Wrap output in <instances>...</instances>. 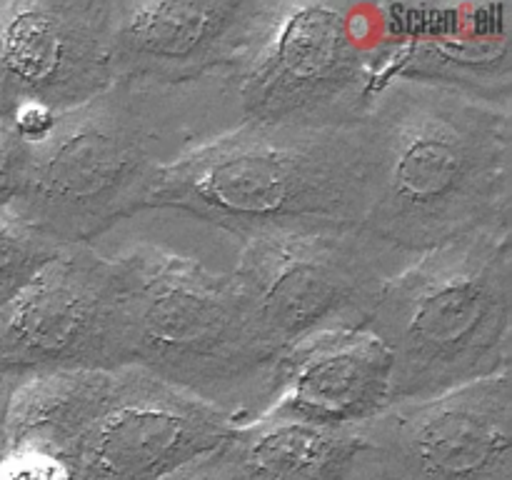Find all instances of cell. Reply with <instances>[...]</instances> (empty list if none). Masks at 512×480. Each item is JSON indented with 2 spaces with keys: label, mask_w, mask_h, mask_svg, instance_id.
Masks as SVG:
<instances>
[{
  "label": "cell",
  "mask_w": 512,
  "mask_h": 480,
  "mask_svg": "<svg viewBox=\"0 0 512 480\" xmlns=\"http://www.w3.org/2000/svg\"><path fill=\"white\" fill-rule=\"evenodd\" d=\"M400 258L363 228L275 233L243 243L233 275L265 343L283 355L313 335L363 328Z\"/></svg>",
  "instance_id": "7"
},
{
  "label": "cell",
  "mask_w": 512,
  "mask_h": 480,
  "mask_svg": "<svg viewBox=\"0 0 512 480\" xmlns=\"http://www.w3.org/2000/svg\"><path fill=\"white\" fill-rule=\"evenodd\" d=\"M160 480H253L245 470L233 435L208 453L188 460Z\"/></svg>",
  "instance_id": "19"
},
{
  "label": "cell",
  "mask_w": 512,
  "mask_h": 480,
  "mask_svg": "<svg viewBox=\"0 0 512 480\" xmlns=\"http://www.w3.org/2000/svg\"><path fill=\"white\" fill-rule=\"evenodd\" d=\"M233 430L223 410L125 365L113 370L108 405L80 445L73 480H160Z\"/></svg>",
  "instance_id": "12"
},
{
  "label": "cell",
  "mask_w": 512,
  "mask_h": 480,
  "mask_svg": "<svg viewBox=\"0 0 512 480\" xmlns=\"http://www.w3.org/2000/svg\"><path fill=\"white\" fill-rule=\"evenodd\" d=\"M23 370H5L0 375V465L5 463L10 453V438H8V405L13 398L15 385L23 378Z\"/></svg>",
  "instance_id": "21"
},
{
  "label": "cell",
  "mask_w": 512,
  "mask_h": 480,
  "mask_svg": "<svg viewBox=\"0 0 512 480\" xmlns=\"http://www.w3.org/2000/svg\"><path fill=\"white\" fill-rule=\"evenodd\" d=\"M393 358L370 330H330L280 355L270 408L328 425H363L390 405Z\"/></svg>",
  "instance_id": "13"
},
{
  "label": "cell",
  "mask_w": 512,
  "mask_h": 480,
  "mask_svg": "<svg viewBox=\"0 0 512 480\" xmlns=\"http://www.w3.org/2000/svg\"><path fill=\"white\" fill-rule=\"evenodd\" d=\"M233 440L253 480H345L363 433L360 425H328L268 408L235 428Z\"/></svg>",
  "instance_id": "16"
},
{
  "label": "cell",
  "mask_w": 512,
  "mask_h": 480,
  "mask_svg": "<svg viewBox=\"0 0 512 480\" xmlns=\"http://www.w3.org/2000/svg\"><path fill=\"white\" fill-rule=\"evenodd\" d=\"M33 175V143L0 118V210H10L28 193Z\"/></svg>",
  "instance_id": "18"
},
{
  "label": "cell",
  "mask_w": 512,
  "mask_h": 480,
  "mask_svg": "<svg viewBox=\"0 0 512 480\" xmlns=\"http://www.w3.org/2000/svg\"><path fill=\"white\" fill-rule=\"evenodd\" d=\"M375 10L275 0L263 43L233 78L240 120L305 128L360 123L400 43L373 38Z\"/></svg>",
  "instance_id": "6"
},
{
  "label": "cell",
  "mask_w": 512,
  "mask_h": 480,
  "mask_svg": "<svg viewBox=\"0 0 512 480\" xmlns=\"http://www.w3.org/2000/svg\"><path fill=\"white\" fill-rule=\"evenodd\" d=\"M133 305L123 260L93 243L63 245L50 263L0 305L5 370H118L133 365Z\"/></svg>",
  "instance_id": "8"
},
{
  "label": "cell",
  "mask_w": 512,
  "mask_h": 480,
  "mask_svg": "<svg viewBox=\"0 0 512 480\" xmlns=\"http://www.w3.org/2000/svg\"><path fill=\"white\" fill-rule=\"evenodd\" d=\"M118 258L130 283L133 365L223 410L235 428L260 418L280 395V355L235 275L163 245Z\"/></svg>",
  "instance_id": "5"
},
{
  "label": "cell",
  "mask_w": 512,
  "mask_h": 480,
  "mask_svg": "<svg viewBox=\"0 0 512 480\" xmlns=\"http://www.w3.org/2000/svg\"><path fill=\"white\" fill-rule=\"evenodd\" d=\"M363 328L393 358L390 403L438 398L510 370V233H475L415 255L385 280Z\"/></svg>",
  "instance_id": "4"
},
{
  "label": "cell",
  "mask_w": 512,
  "mask_h": 480,
  "mask_svg": "<svg viewBox=\"0 0 512 480\" xmlns=\"http://www.w3.org/2000/svg\"><path fill=\"white\" fill-rule=\"evenodd\" d=\"M233 98L230 78L183 88L113 83L58 115L48 138L33 145L28 193L10 210L58 245L90 243L148 208L160 170L218 135L203 115Z\"/></svg>",
  "instance_id": "2"
},
{
  "label": "cell",
  "mask_w": 512,
  "mask_h": 480,
  "mask_svg": "<svg viewBox=\"0 0 512 480\" xmlns=\"http://www.w3.org/2000/svg\"><path fill=\"white\" fill-rule=\"evenodd\" d=\"M113 83L110 0L0 3V118L25 105L70 113Z\"/></svg>",
  "instance_id": "11"
},
{
  "label": "cell",
  "mask_w": 512,
  "mask_h": 480,
  "mask_svg": "<svg viewBox=\"0 0 512 480\" xmlns=\"http://www.w3.org/2000/svg\"><path fill=\"white\" fill-rule=\"evenodd\" d=\"M113 370L25 373L8 405L10 453L30 450L73 468L85 435L105 410Z\"/></svg>",
  "instance_id": "15"
},
{
  "label": "cell",
  "mask_w": 512,
  "mask_h": 480,
  "mask_svg": "<svg viewBox=\"0 0 512 480\" xmlns=\"http://www.w3.org/2000/svg\"><path fill=\"white\" fill-rule=\"evenodd\" d=\"M0 480H73V468L50 455L18 450L0 465Z\"/></svg>",
  "instance_id": "20"
},
{
  "label": "cell",
  "mask_w": 512,
  "mask_h": 480,
  "mask_svg": "<svg viewBox=\"0 0 512 480\" xmlns=\"http://www.w3.org/2000/svg\"><path fill=\"white\" fill-rule=\"evenodd\" d=\"M360 433L345 480H512L510 370L438 398L390 403Z\"/></svg>",
  "instance_id": "9"
},
{
  "label": "cell",
  "mask_w": 512,
  "mask_h": 480,
  "mask_svg": "<svg viewBox=\"0 0 512 480\" xmlns=\"http://www.w3.org/2000/svg\"><path fill=\"white\" fill-rule=\"evenodd\" d=\"M360 133V228L375 240L415 258L475 233H510L512 110L390 78L370 95Z\"/></svg>",
  "instance_id": "1"
},
{
  "label": "cell",
  "mask_w": 512,
  "mask_h": 480,
  "mask_svg": "<svg viewBox=\"0 0 512 480\" xmlns=\"http://www.w3.org/2000/svg\"><path fill=\"white\" fill-rule=\"evenodd\" d=\"M5 373V365L3 363H0V375H3Z\"/></svg>",
  "instance_id": "22"
},
{
  "label": "cell",
  "mask_w": 512,
  "mask_h": 480,
  "mask_svg": "<svg viewBox=\"0 0 512 480\" xmlns=\"http://www.w3.org/2000/svg\"><path fill=\"white\" fill-rule=\"evenodd\" d=\"M60 248L13 210H0V305L15 298Z\"/></svg>",
  "instance_id": "17"
},
{
  "label": "cell",
  "mask_w": 512,
  "mask_h": 480,
  "mask_svg": "<svg viewBox=\"0 0 512 480\" xmlns=\"http://www.w3.org/2000/svg\"><path fill=\"white\" fill-rule=\"evenodd\" d=\"M368 168L360 123L305 128L238 120L160 170L148 208H173L243 243L360 228Z\"/></svg>",
  "instance_id": "3"
},
{
  "label": "cell",
  "mask_w": 512,
  "mask_h": 480,
  "mask_svg": "<svg viewBox=\"0 0 512 480\" xmlns=\"http://www.w3.org/2000/svg\"><path fill=\"white\" fill-rule=\"evenodd\" d=\"M275 0H110L115 83L183 88L243 70Z\"/></svg>",
  "instance_id": "10"
},
{
  "label": "cell",
  "mask_w": 512,
  "mask_h": 480,
  "mask_svg": "<svg viewBox=\"0 0 512 480\" xmlns=\"http://www.w3.org/2000/svg\"><path fill=\"white\" fill-rule=\"evenodd\" d=\"M508 13L510 8L503 10V5H478L470 23L400 40L385 63L380 83L390 78L420 80L512 110Z\"/></svg>",
  "instance_id": "14"
}]
</instances>
